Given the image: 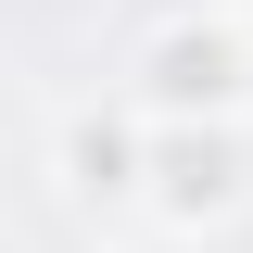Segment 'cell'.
Masks as SVG:
<instances>
[{"mask_svg":"<svg viewBox=\"0 0 253 253\" xmlns=\"http://www.w3.org/2000/svg\"><path fill=\"white\" fill-rule=\"evenodd\" d=\"M126 101L152 126H241L253 114V38L228 13H165L126 63Z\"/></svg>","mask_w":253,"mask_h":253,"instance_id":"1","label":"cell"},{"mask_svg":"<svg viewBox=\"0 0 253 253\" xmlns=\"http://www.w3.org/2000/svg\"><path fill=\"white\" fill-rule=\"evenodd\" d=\"M241 203H253V139L241 126H152V177H139L152 228H228Z\"/></svg>","mask_w":253,"mask_h":253,"instance_id":"2","label":"cell"},{"mask_svg":"<svg viewBox=\"0 0 253 253\" xmlns=\"http://www.w3.org/2000/svg\"><path fill=\"white\" fill-rule=\"evenodd\" d=\"M51 177H63V203H139V177H152V114L139 101H76V114L51 126Z\"/></svg>","mask_w":253,"mask_h":253,"instance_id":"3","label":"cell"}]
</instances>
